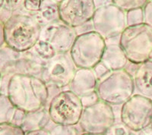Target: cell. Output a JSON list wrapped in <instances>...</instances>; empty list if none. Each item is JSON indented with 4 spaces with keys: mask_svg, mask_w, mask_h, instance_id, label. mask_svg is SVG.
I'll return each mask as SVG.
<instances>
[{
    "mask_svg": "<svg viewBox=\"0 0 152 135\" xmlns=\"http://www.w3.org/2000/svg\"><path fill=\"white\" fill-rule=\"evenodd\" d=\"M5 44V38H4V25L0 23V47Z\"/></svg>",
    "mask_w": 152,
    "mask_h": 135,
    "instance_id": "1f68e13d",
    "label": "cell"
},
{
    "mask_svg": "<svg viewBox=\"0 0 152 135\" xmlns=\"http://www.w3.org/2000/svg\"><path fill=\"white\" fill-rule=\"evenodd\" d=\"M3 25L5 44L19 53L31 50L40 39L42 27L34 15L13 14Z\"/></svg>",
    "mask_w": 152,
    "mask_h": 135,
    "instance_id": "7a4b0ae2",
    "label": "cell"
},
{
    "mask_svg": "<svg viewBox=\"0 0 152 135\" xmlns=\"http://www.w3.org/2000/svg\"><path fill=\"white\" fill-rule=\"evenodd\" d=\"M7 96L17 109L30 112L45 107L49 90L40 78L15 75L8 83Z\"/></svg>",
    "mask_w": 152,
    "mask_h": 135,
    "instance_id": "6da1fadb",
    "label": "cell"
},
{
    "mask_svg": "<svg viewBox=\"0 0 152 135\" xmlns=\"http://www.w3.org/2000/svg\"><path fill=\"white\" fill-rule=\"evenodd\" d=\"M25 135H50V132L47 129H42V130L28 132V133H26Z\"/></svg>",
    "mask_w": 152,
    "mask_h": 135,
    "instance_id": "4dcf8cb0",
    "label": "cell"
},
{
    "mask_svg": "<svg viewBox=\"0 0 152 135\" xmlns=\"http://www.w3.org/2000/svg\"><path fill=\"white\" fill-rule=\"evenodd\" d=\"M2 75L0 72V94H1V89H2Z\"/></svg>",
    "mask_w": 152,
    "mask_h": 135,
    "instance_id": "836d02e7",
    "label": "cell"
},
{
    "mask_svg": "<svg viewBox=\"0 0 152 135\" xmlns=\"http://www.w3.org/2000/svg\"><path fill=\"white\" fill-rule=\"evenodd\" d=\"M25 132L21 127L12 123L0 124V135H25Z\"/></svg>",
    "mask_w": 152,
    "mask_h": 135,
    "instance_id": "d4e9b609",
    "label": "cell"
},
{
    "mask_svg": "<svg viewBox=\"0 0 152 135\" xmlns=\"http://www.w3.org/2000/svg\"><path fill=\"white\" fill-rule=\"evenodd\" d=\"M42 6L41 0H35V1H31V0H27L24 2V9L28 12L31 13H35V15L40 10Z\"/></svg>",
    "mask_w": 152,
    "mask_h": 135,
    "instance_id": "4316f807",
    "label": "cell"
},
{
    "mask_svg": "<svg viewBox=\"0 0 152 135\" xmlns=\"http://www.w3.org/2000/svg\"><path fill=\"white\" fill-rule=\"evenodd\" d=\"M77 36L75 28L57 23L42 28L40 40L48 42L56 53H67L70 52Z\"/></svg>",
    "mask_w": 152,
    "mask_h": 135,
    "instance_id": "4fadbf2b",
    "label": "cell"
},
{
    "mask_svg": "<svg viewBox=\"0 0 152 135\" xmlns=\"http://www.w3.org/2000/svg\"><path fill=\"white\" fill-rule=\"evenodd\" d=\"M48 131L50 132V135H81L78 128H76V125L66 126L55 125V126Z\"/></svg>",
    "mask_w": 152,
    "mask_h": 135,
    "instance_id": "cb8c5ba5",
    "label": "cell"
},
{
    "mask_svg": "<svg viewBox=\"0 0 152 135\" xmlns=\"http://www.w3.org/2000/svg\"><path fill=\"white\" fill-rule=\"evenodd\" d=\"M25 56L21 55V57L8 66L2 73V89L1 94H6L5 91V82L8 87L9 80L15 75H31L40 78L42 70L45 62L35 55L31 50L24 52Z\"/></svg>",
    "mask_w": 152,
    "mask_h": 135,
    "instance_id": "7c38bea8",
    "label": "cell"
},
{
    "mask_svg": "<svg viewBox=\"0 0 152 135\" xmlns=\"http://www.w3.org/2000/svg\"><path fill=\"white\" fill-rule=\"evenodd\" d=\"M26 112L23 111L21 109H19L16 108V110L14 113V115L12 117V119L10 123L16 125L18 127L22 126L23 122L24 121L25 116H26Z\"/></svg>",
    "mask_w": 152,
    "mask_h": 135,
    "instance_id": "83f0119b",
    "label": "cell"
},
{
    "mask_svg": "<svg viewBox=\"0 0 152 135\" xmlns=\"http://www.w3.org/2000/svg\"><path fill=\"white\" fill-rule=\"evenodd\" d=\"M59 1H42L41 9L34 15L42 28L59 23Z\"/></svg>",
    "mask_w": 152,
    "mask_h": 135,
    "instance_id": "ac0fdd59",
    "label": "cell"
},
{
    "mask_svg": "<svg viewBox=\"0 0 152 135\" xmlns=\"http://www.w3.org/2000/svg\"><path fill=\"white\" fill-rule=\"evenodd\" d=\"M97 83L98 79L93 69L78 68L69 86V90L80 98H83L96 93Z\"/></svg>",
    "mask_w": 152,
    "mask_h": 135,
    "instance_id": "5bb4252c",
    "label": "cell"
},
{
    "mask_svg": "<svg viewBox=\"0 0 152 135\" xmlns=\"http://www.w3.org/2000/svg\"><path fill=\"white\" fill-rule=\"evenodd\" d=\"M81 135H97V134H82Z\"/></svg>",
    "mask_w": 152,
    "mask_h": 135,
    "instance_id": "d590c367",
    "label": "cell"
},
{
    "mask_svg": "<svg viewBox=\"0 0 152 135\" xmlns=\"http://www.w3.org/2000/svg\"><path fill=\"white\" fill-rule=\"evenodd\" d=\"M92 69H93L95 75H96L97 78L98 79V81L100 79H102L103 78H104L106 75H108V74L111 71H110V70L107 68V66H106L104 63L101 62H99L97 65H96Z\"/></svg>",
    "mask_w": 152,
    "mask_h": 135,
    "instance_id": "f1b7e54d",
    "label": "cell"
},
{
    "mask_svg": "<svg viewBox=\"0 0 152 135\" xmlns=\"http://www.w3.org/2000/svg\"><path fill=\"white\" fill-rule=\"evenodd\" d=\"M143 9H135V10H132L126 12L127 27L133 26V25H137V24L145 23Z\"/></svg>",
    "mask_w": 152,
    "mask_h": 135,
    "instance_id": "603a6c76",
    "label": "cell"
},
{
    "mask_svg": "<svg viewBox=\"0 0 152 135\" xmlns=\"http://www.w3.org/2000/svg\"><path fill=\"white\" fill-rule=\"evenodd\" d=\"M136 135H152V128L150 126L146 129L137 132Z\"/></svg>",
    "mask_w": 152,
    "mask_h": 135,
    "instance_id": "d6a6232c",
    "label": "cell"
},
{
    "mask_svg": "<svg viewBox=\"0 0 152 135\" xmlns=\"http://www.w3.org/2000/svg\"><path fill=\"white\" fill-rule=\"evenodd\" d=\"M115 122L116 116L112 106L99 100L84 107L78 125L83 134L104 135Z\"/></svg>",
    "mask_w": 152,
    "mask_h": 135,
    "instance_id": "9c48e42d",
    "label": "cell"
},
{
    "mask_svg": "<svg viewBox=\"0 0 152 135\" xmlns=\"http://www.w3.org/2000/svg\"><path fill=\"white\" fill-rule=\"evenodd\" d=\"M31 51L43 62L50 60L57 54L55 49L53 48L52 46L50 45L48 42L41 40H40L37 43V44L31 49Z\"/></svg>",
    "mask_w": 152,
    "mask_h": 135,
    "instance_id": "ffe728a7",
    "label": "cell"
},
{
    "mask_svg": "<svg viewBox=\"0 0 152 135\" xmlns=\"http://www.w3.org/2000/svg\"><path fill=\"white\" fill-rule=\"evenodd\" d=\"M100 62L110 71H117L125 69L129 61L119 44H107Z\"/></svg>",
    "mask_w": 152,
    "mask_h": 135,
    "instance_id": "2e32d148",
    "label": "cell"
},
{
    "mask_svg": "<svg viewBox=\"0 0 152 135\" xmlns=\"http://www.w3.org/2000/svg\"><path fill=\"white\" fill-rule=\"evenodd\" d=\"M106 45V40L94 30L78 35L70 50L77 68L92 69L100 62Z\"/></svg>",
    "mask_w": 152,
    "mask_h": 135,
    "instance_id": "5b68a950",
    "label": "cell"
},
{
    "mask_svg": "<svg viewBox=\"0 0 152 135\" xmlns=\"http://www.w3.org/2000/svg\"><path fill=\"white\" fill-rule=\"evenodd\" d=\"M51 119L48 109L46 107H43L37 111L27 112L21 128L25 134L46 129Z\"/></svg>",
    "mask_w": 152,
    "mask_h": 135,
    "instance_id": "e0dca14e",
    "label": "cell"
},
{
    "mask_svg": "<svg viewBox=\"0 0 152 135\" xmlns=\"http://www.w3.org/2000/svg\"><path fill=\"white\" fill-rule=\"evenodd\" d=\"M143 9L145 23L152 28V1H148Z\"/></svg>",
    "mask_w": 152,
    "mask_h": 135,
    "instance_id": "f546056e",
    "label": "cell"
},
{
    "mask_svg": "<svg viewBox=\"0 0 152 135\" xmlns=\"http://www.w3.org/2000/svg\"><path fill=\"white\" fill-rule=\"evenodd\" d=\"M151 127L152 128V121H151Z\"/></svg>",
    "mask_w": 152,
    "mask_h": 135,
    "instance_id": "8d00e7d4",
    "label": "cell"
},
{
    "mask_svg": "<svg viewBox=\"0 0 152 135\" xmlns=\"http://www.w3.org/2000/svg\"><path fill=\"white\" fill-rule=\"evenodd\" d=\"M152 99L134 94L121 108L120 121L132 132H139L151 126Z\"/></svg>",
    "mask_w": 152,
    "mask_h": 135,
    "instance_id": "ba28073f",
    "label": "cell"
},
{
    "mask_svg": "<svg viewBox=\"0 0 152 135\" xmlns=\"http://www.w3.org/2000/svg\"><path fill=\"white\" fill-rule=\"evenodd\" d=\"M83 109L81 98L69 90L59 92L53 97L48 111L53 124L72 126L78 125Z\"/></svg>",
    "mask_w": 152,
    "mask_h": 135,
    "instance_id": "8992f818",
    "label": "cell"
},
{
    "mask_svg": "<svg viewBox=\"0 0 152 135\" xmlns=\"http://www.w3.org/2000/svg\"><path fill=\"white\" fill-rule=\"evenodd\" d=\"M93 30L105 40L120 36L127 28L126 12L113 3L96 9L91 20Z\"/></svg>",
    "mask_w": 152,
    "mask_h": 135,
    "instance_id": "52a82bcc",
    "label": "cell"
},
{
    "mask_svg": "<svg viewBox=\"0 0 152 135\" xmlns=\"http://www.w3.org/2000/svg\"><path fill=\"white\" fill-rule=\"evenodd\" d=\"M119 46L129 62L141 65L152 59V28L142 23L127 27L119 36Z\"/></svg>",
    "mask_w": 152,
    "mask_h": 135,
    "instance_id": "3957f363",
    "label": "cell"
},
{
    "mask_svg": "<svg viewBox=\"0 0 152 135\" xmlns=\"http://www.w3.org/2000/svg\"><path fill=\"white\" fill-rule=\"evenodd\" d=\"M100 100L112 106H123L135 94L132 75L126 69L111 71L98 81L96 90Z\"/></svg>",
    "mask_w": 152,
    "mask_h": 135,
    "instance_id": "277c9868",
    "label": "cell"
},
{
    "mask_svg": "<svg viewBox=\"0 0 152 135\" xmlns=\"http://www.w3.org/2000/svg\"><path fill=\"white\" fill-rule=\"evenodd\" d=\"M147 2V0H113L114 5H116L125 12L138 9H143Z\"/></svg>",
    "mask_w": 152,
    "mask_h": 135,
    "instance_id": "7402d4cb",
    "label": "cell"
},
{
    "mask_svg": "<svg viewBox=\"0 0 152 135\" xmlns=\"http://www.w3.org/2000/svg\"><path fill=\"white\" fill-rule=\"evenodd\" d=\"M132 78L135 94L152 99V59L137 65Z\"/></svg>",
    "mask_w": 152,
    "mask_h": 135,
    "instance_id": "9a60e30c",
    "label": "cell"
},
{
    "mask_svg": "<svg viewBox=\"0 0 152 135\" xmlns=\"http://www.w3.org/2000/svg\"><path fill=\"white\" fill-rule=\"evenodd\" d=\"M77 69L70 52L57 53L45 62L40 78L47 85L63 88L71 83Z\"/></svg>",
    "mask_w": 152,
    "mask_h": 135,
    "instance_id": "30bf717a",
    "label": "cell"
},
{
    "mask_svg": "<svg viewBox=\"0 0 152 135\" xmlns=\"http://www.w3.org/2000/svg\"><path fill=\"white\" fill-rule=\"evenodd\" d=\"M131 131L126 128L121 121L115 122L110 128L104 134V135H129Z\"/></svg>",
    "mask_w": 152,
    "mask_h": 135,
    "instance_id": "484cf974",
    "label": "cell"
},
{
    "mask_svg": "<svg viewBox=\"0 0 152 135\" xmlns=\"http://www.w3.org/2000/svg\"><path fill=\"white\" fill-rule=\"evenodd\" d=\"M16 110L6 94H0V124L10 123Z\"/></svg>",
    "mask_w": 152,
    "mask_h": 135,
    "instance_id": "d6986e66",
    "label": "cell"
},
{
    "mask_svg": "<svg viewBox=\"0 0 152 135\" xmlns=\"http://www.w3.org/2000/svg\"><path fill=\"white\" fill-rule=\"evenodd\" d=\"M95 10L93 0H62L59 3L60 21L75 29L91 22Z\"/></svg>",
    "mask_w": 152,
    "mask_h": 135,
    "instance_id": "8fae6325",
    "label": "cell"
},
{
    "mask_svg": "<svg viewBox=\"0 0 152 135\" xmlns=\"http://www.w3.org/2000/svg\"><path fill=\"white\" fill-rule=\"evenodd\" d=\"M21 56V53L12 50L8 46L0 49V72L1 74L5 71L8 66L19 59Z\"/></svg>",
    "mask_w": 152,
    "mask_h": 135,
    "instance_id": "44dd1931",
    "label": "cell"
},
{
    "mask_svg": "<svg viewBox=\"0 0 152 135\" xmlns=\"http://www.w3.org/2000/svg\"><path fill=\"white\" fill-rule=\"evenodd\" d=\"M129 135H136V133H135V132H131Z\"/></svg>",
    "mask_w": 152,
    "mask_h": 135,
    "instance_id": "e575fe53",
    "label": "cell"
}]
</instances>
